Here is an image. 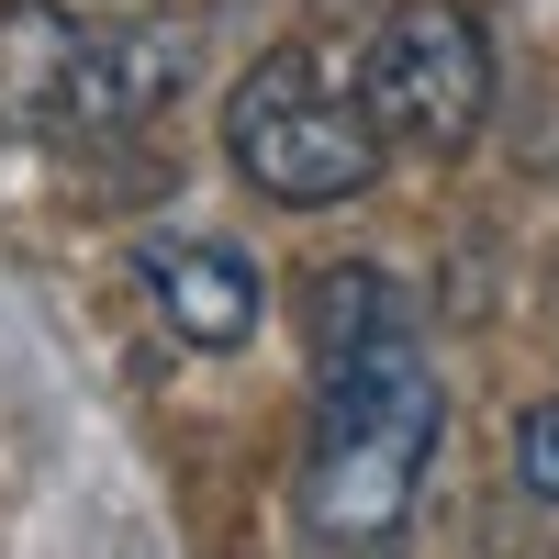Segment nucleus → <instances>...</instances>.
<instances>
[{
  "label": "nucleus",
  "instance_id": "9",
  "mask_svg": "<svg viewBox=\"0 0 559 559\" xmlns=\"http://www.w3.org/2000/svg\"><path fill=\"white\" fill-rule=\"evenodd\" d=\"M548 336H559V269H548Z\"/></svg>",
  "mask_w": 559,
  "mask_h": 559
},
{
  "label": "nucleus",
  "instance_id": "2",
  "mask_svg": "<svg viewBox=\"0 0 559 559\" xmlns=\"http://www.w3.org/2000/svg\"><path fill=\"white\" fill-rule=\"evenodd\" d=\"M381 112H369V79H347L324 45H280L258 57L236 90H224V157H236L247 191L269 202H358L369 179H381Z\"/></svg>",
  "mask_w": 559,
  "mask_h": 559
},
{
  "label": "nucleus",
  "instance_id": "3",
  "mask_svg": "<svg viewBox=\"0 0 559 559\" xmlns=\"http://www.w3.org/2000/svg\"><path fill=\"white\" fill-rule=\"evenodd\" d=\"M358 79H369L381 134L414 146V157H459L481 134V112H492V45H481V23L459 0H392L369 57H358Z\"/></svg>",
  "mask_w": 559,
  "mask_h": 559
},
{
  "label": "nucleus",
  "instance_id": "4",
  "mask_svg": "<svg viewBox=\"0 0 559 559\" xmlns=\"http://www.w3.org/2000/svg\"><path fill=\"white\" fill-rule=\"evenodd\" d=\"M134 292H146V313L168 324L179 347H202V358L247 347L258 313H269L258 269L236 247H213V236H146V247H134Z\"/></svg>",
  "mask_w": 559,
  "mask_h": 559
},
{
  "label": "nucleus",
  "instance_id": "6",
  "mask_svg": "<svg viewBox=\"0 0 559 559\" xmlns=\"http://www.w3.org/2000/svg\"><path fill=\"white\" fill-rule=\"evenodd\" d=\"M179 79H191V34L179 23H102L90 34V68H79V112L68 134H134L179 102Z\"/></svg>",
  "mask_w": 559,
  "mask_h": 559
},
{
  "label": "nucleus",
  "instance_id": "8",
  "mask_svg": "<svg viewBox=\"0 0 559 559\" xmlns=\"http://www.w3.org/2000/svg\"><path fill=\"white\" fill-rule=\"evenodd\" d=\"M515 481L537 503H559V403H526L515 414Z\"/></svg>",
  "mask_w": 559,
  "mask_h": 559
},
{
  "label": "nucleus",
  "instance_id": "1",
  "mask_svg": "<svg viewBox=\"0 0 559 559\" xmlns=\"http://www.w3.org/2000/svg\"><path fill=\"white\" fill-rule=\"evenodd\" d=\"M437 437H448V392H437L414 336L358 358V369H324L313 437H302V526L324 548H392L414 492H426Z\"/></svg>",
  "mask_w": 559,
  "mask_h": 559
},
{
  "label": "nucleus",
  "instance_id": "7",
  "mask_svg": "<svg viewBox=\"0 0 559 559\" xmlns=\"http://www.w3.org/2000/svg\"><path fill=\"white\" fill-rule=\"evenodd\" d=\"M414 336V302H403V280L392 269H369V258H336V269H313L302 280V347H313V381L324 369H358V358H381Z\"/></svg>",
  "mask_w": 559,
  "mask_h": 559
},
{
  "label": "nucleus",
  "instance_id": "5",
  "mask_svg": "<svg viewBox=\"0 0 559 559\" xmlns=\"http://www.w3.org/2000/svg\"><path fill=\"white\" fill-rule=\"evenodd\" d=\"M90 34H102V23L57 12V0H0V123H12V134H68Z\"/></svg>",
  "mask_w": 559,
  "mask_h": 559
}]
</instances>
